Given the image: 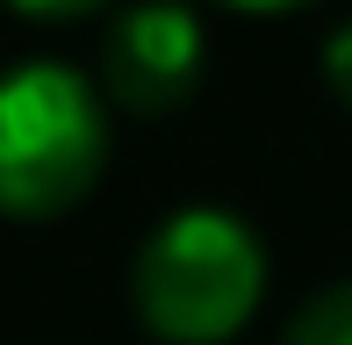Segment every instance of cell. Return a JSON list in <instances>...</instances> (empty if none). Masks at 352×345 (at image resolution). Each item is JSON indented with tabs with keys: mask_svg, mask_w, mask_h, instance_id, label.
I'll return each instance as SVG.
<instances>
[{
	"mask_svg": "<svg viewBox=\"0 0 352 345\" xmlns=\"http://www.w3.org/2000/svg\"><path fill=\"white\" fill-rule=\"evenodd\" d=\"M130 302L158 345H230L266 302L259 230L237 209H216V201L173 209L137 245Z\"/></svg>",
	"mask_w": 352,
	"mask_h": 345,
	"instance_id": "cell-1",
	"label": "cell"
},
{
	"mask_svg": "<svg viewBox=\"0 0 352 345\" xmlns=\"http://www.w3.org/2000/svg\"><path fill=\"white\" fill-rule=\"evenodd\" d=\"M108 172V93L65 58L0 72V216L51 223Z\"/></svg>",
	"mask_w": 352,
	"mask_h": 345,
	"instance_id": "cell-2",
	"label": "cell"
},
{
	"mask_svg": "<svg viewBox=\"0 0 352 345\" xmlns=\"http://www.w3.org/2000/svg\"><path fill=\"white\" fill-rule=\"evenodd\" d=\"M201 58H209V36L187 0H137L108 22L101 93L137 115H166L201 87Z\"/></svg>",
	"mask_w": 352,
	"mask_h": 345,
	"instance_id": "cell-3",
	"label": "cell"
},
{
	"mask_svg": "<svg viewBox=\"0 0 352 345\" xmlns=\"http://www.w3.org/2000/svg\"><path fill=\"white\" fill-rule=\"evenodd\" d=\"M280 345H352V280H331L287 317Z\"/></svg>",
	"mask_w": 352,
	"mask_h": 345,
	"instance_id": "cell-4",
	"label": "cell"
},
{
	"mask_svg": "<svg viewBox=\"0 0 352 345\" xmlns=\"http://www.w3.org/2000/svg\"><path fill=\"white\" fill-rule=\"evenodd\" d=\"M324 87H331V101L352 115V22L331 29V43H324Z\"/></svg>",
	"mask_w": 352,
	"mask_h": 345,
	"instance_id": "cell-5",
	"label": "cell"
},
{
	"mask_svg": "<svg viewBox=\"0 0 352 345\" xmlns=\"http://www.w3.org/2000/svg\"><path fill=\"white\" fill-rule=\"evenodd\" d=\"M14 14H29V22H79V14L108 8V0H8Z\"/></svg>",
	"mask_w": 352,
	"mask_h": 345,
	"instance_id": "cell-6",
	"label": "cell"
},
{
	"mask_svg": "<svg viewBox=\"0 0 352 345\" xmlns=\"http://www.w3.org/2000/svg\"><path fill=\"white\" fill-rule=\"evenodd\" d=\"M223 8H237V14H287V8H309V0H223Z\"/></svg>",
	"mask_w": 352,
	"mask_h": 345,
	"instance_id": "cell-7",
	"label": "cell"
}]
</instances>
